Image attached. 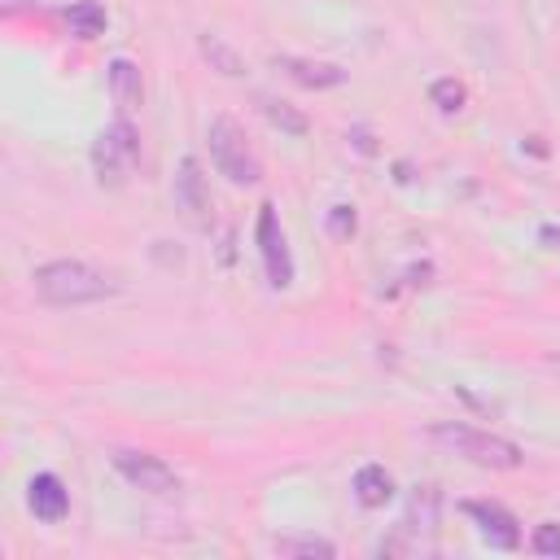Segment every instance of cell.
I'll return each instance as SVG.
<instances>
[{"instance_id":"6da1fadb","label":"cell","mask_w":560,"mask_h":560,"mask_svg":"<svg viewBox=\"0 0 560 560\" xmlns=\"http://www.w3.org/2000/svg\"><path fill=\"white\" fill-rule=\"evenodd\" d=\"M31 284L39 293V302H48V306H92V302H105L118 293V284L83 258H52V262L35 267Z\"/></svg>"},{"instance_id":"7a4b0ae2","label":"cell","mask_w":560,"mask_h":560,"mask_svg":"<svg viewBox=\"0 0 560 560\" xmlns=\"http://www.w3.org/2000/svg\"><path fill=\"white\" fill-rule=\"evenodd\" d=\"M429 438H433L438 446L455 451L459 459H468V464H477V468H494V472H512V468H521V459H525L516 442H508V438H499V433H490V429L459 424V420H438V424L429 429Z\"/></svg>"},{"instance_id":"3957f363","label":"cell","mask_w":560,"mask_h":560,"mask_svg":"<svg viewBox=\"0 0 560 560\" xmlns=\"http://www.w3.org/2000/svg\"><path fill=\"white\" fill-rule=\"evenodd\" d=\"M206 144H210V162H214V171H219L228 184H236V188H254V184H262V158H258V149L249 144L245 127H241L232 114L210 118V127H206Z\"/></svg>"},{"instance_id":"277c9868","label":"cell","mask_w":560,"mask_h":560,"mask_svg":"<svg viewBox=\"0 0 560 560\" xmlns=\"http://www.w3.org/2000/svg\"><path fill=\"white\" fill-rule=\"evenodd\" d=\"M140 166V131L131 127L127 114H118L96 140H92V171L105 188L127 184V175Z\"/></svg>"},{"instance_id":"5b68a950","label":"cell","mask_w":560,"mask_h":560,"mask_svg":"<svg viewBox=\"0 0 560 560\" xmlns=\"http://www.w3.org/2000/svg\"><path fill=\"white\" fill-rule=\"evenodd\" d=\"M438 521H442V490L433 481L424 486H411V499H407V512L394 529V538L381 542V556H394V551H420L433 542L438 534Z\"/></svg>"},{"instance_id":"8992f818","label":"cell","mask_w":560,"mask_h":560,"mask_svg":"<svg viewBox=\"0 0 560 560\" xmlns=\"http://www.w3.org/2000/svg\"><path fill=\"white\" fill-rule=\"evenodd\" d=\"M254 241H258V254H262L267 284H271V289H289V284H293V249H289V236H284V223H280L276 201H262V206H258Z\"/></svg>"},{"instance_id":"52a82bcc","label":"cell","mask_w":560,"mask_h":560,"mask_svg":"<svg viewBox=\"0 0 560 560\" xmlns=\"http://www.w3.org/2000/svg\"><path fill=\"white\" fill-rule=\"evenodd\" d=\"M109 464H114V472L127 481V486H136V490H144V494H175L179 490V477H175V468L162 459V455H149V451H114L109 455Z\"/></svg>"},{"instance_id":"ba28073f","label":"cell","mask_w":560,"mask_h":560,"mask_svg":"<svg viewBox=\"0 0 560 560\" xmlns=\"http://www.w3.org/2000/svg\"><path fill=\"white\" fill-rule=\"evenodd\" d=\"M459 508H464V516L477 525V534L490 547H499V551H516L521 547V521L503 503H494V499H464Z\"/></svg>"},{"instance_id":"9c48e42d","label":"cell","mask_w":560,"mask_h":560,"mask_svg":"<svg viewBox=\"0 0 560 560\" xmlns=\"http://www.w3.org/2000/svg\"><path fill=\"white\" fill-rule=\"evenodd\" d=\"M175 206L184 210V219L192 228H210V188H206V175H201V162L188 153L175 171Z\"/></svg>"},{"instance_id":"30bf717a","label":"cell","mask_w":560,"mask_h":560,"mask_svg":"<svg viewBox=\"0 0 560 560\" xmlns=\"http://www.w3.org/2000/svg\"><path fill=\"white\" fill-rule=\"evenodd\" d=\"M26 508H31L35 521H44V525L66 521V512H70V490H66V481H61L57 472H35V477L26 481Z\"/></svg>"},{"instance_id":"8fae6325","label":"cell","mask_w":560,"mask_h":560,"mask_svg":"<svg viewBox=\"0 0 560 560\" xmlns=\"http://www.w3.org/2000/svg\"><path fill=\"white\" fill-rule=\"evenodd\" d=\"M276 70H284L298 88H311V92H324V88H341L346 83V70L337 61H311V57H289L280 52L276 57Z\"/></svg>"},{"instance_id":"7c38bea8","label":"cell","mask_w":560,"mask_h":560,"mask_svg":"<svg viewBox=\"0 0 560 560\" xmlns=\"http://www.w3.org/2000/svg\"><path fill=\"white\" fill-rule=\"evenodd\" d=\"M105 88L118 105V114H131L140 101H144V79H140V66L131 57H114L105 66Z\"/></svg>"},{"instance_id":"4fadbf2b","label":"cell","mask_w":560,"mask_h":560,"mask_svg":"<svg viewBox=\"0 0 560 560\" xmlns=\"http://www.w3.org/2000/svg\"><path fill=\"white\" fill-rule=\"evenodd\" d=\"M61 18H66V26H70L74 39H96V35H105V26H109L105 4H96V0H74V4L61 9Z\"/></svg>"},{"instance_id":"5bb4252c","label":"cell","mask_w":560,"mask_h":560,"mask_svg":"<svg viewBox=\"0 0 560 560\" xmlns=\"http://www.w3.org/2000/svg\"><path fill=\"white\" fill-rule=\"evenodd\" d=\"M354 499H359L363 508H385V503L394 499V477H389L381 464H363V468L354 472Z\"/></svg>"},{"instance_id":"9a60e30c","label":"cell","mask_w":560,"mask_h":560,"mask_svg":"<svg viewBox=\"0 0 560 560\" xmlns=\"http://www.w3.org/2000/svg\"><path fill=\"white\" fill-rule=\"evenodd\" d=\"M197 48H201V57L210 61V70H219L223 79H241L245 74V57L223 39V35H197Z\"/></svg>"},{"instance_id":"2e32d148","label":"cell","mask_w":560,"mask_h":560,"mask_svg":"<svg viewBox=\"0 0 560 560\" xmlns=\"http://www.w3.org/2000/svg\"><path fill=\"white\" fill-rule=\"evenodd\" d=\"M258 109H262V118H267L271 127H280L284 136H306V131H311L306 114H298L289 101H276V96H258Z\"/></svg>"},{"instance_id":"e0dca14e","label":"cell","mask_w":560,"mask_h":560,"mask_svg":"<svg viewBox=\"0 0 560 560\" xmlns=\"http://www.w3.org/2000/svg\"><path fill=\"white\" fill-rule=\"evenodd\" d=\"M276 551L280 556H302V560H332L337 547L328 538H315V534H289V538H276Z\"/></svg>"},{"instance_id":"ac0fdd59","label":"cell","mask_w":560,"mask_h":560,"mask_svg":"<svg viewBox=\"0 0 560 560\" xmlns=\"http://www.w3.org/2000/svg\"><path fill=\"white\" fill-rule=\"evenodd\" d=\"M429 101L438 105V114H459L464 101H468V88L455 74H446V79H433L429 83Z\"/></svg>"},{"instance_id":"d6986e66","label":"cell","mask_w":560,"mask_h":560,"mask_svg":"<svg viewBox=\"0 0 560 560\" xmlns=\"http://www.w3.org/2000/svg\"><path fill=\"white\" fill-rule=\"evenodd\" d=\"M354 228H359V214H354V206L337 201V206L328 210V236H332V241H350V236H354Z\"/></svg>"},{"instance_id":"ffe728a7","label":"cell","mask_w":560,"mask_h":560,"mask_svg":"<svg viewBox=\"0 0 560 560\" xmlns=\"http://www.w3.org/2000/svg\"><path fill=\"white\" fill-rule=\"evenodd\" d=\"M529 547H534L538 556H560V521H542V525H534Z\"/></svg>"},{"instance_id":"44dd1931","label":"cell","mask_w":560,"mask_h":560,"mask_svg":"<svg viewBox=\"0 0 560 560\" xmlns=\"http://www.w3.org/2000/svg\"><path fill=\"white\" fill-rule=\"evenodd\" d=\"M350 140L359 144V153H376V144H372V136H368V127H354V131H350Z\"/></svg>"}]
</instances>
